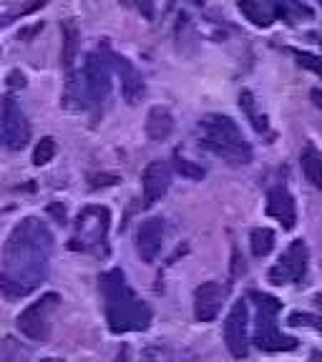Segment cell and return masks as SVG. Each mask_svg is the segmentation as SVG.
Instances as JSON below:
<instances>
[{
    "instance_id": "9",
    "label": "cell",
    "mask_w": 322,
    "mask_h": 362,
    "mask_svg": "<svg viewBox=\"0 0 322 362\" xmlns=\"http://www.w3.org/2000/svg\"><path fill=\"white\" fill-rule=\"evenodd\" d=\"M224 342L232 352V357L242 360L247 355V302L239 300L232 307L224 322Z\"/></svg>"
},
{
    "instance_id": "18",
    "label": "cell",
    "mask_w": 322,
    "mask_h": 362,
    "mask_svg": "<svg viewBox=\"0 0 322 362\" xmlns=\"http://www.w3.org/2000/svg\"><path fill=\"white\" fill-rule=\"evenodd\" d=\"M237 8L252 25H257V28H270L272 21H275V13H270L262 3H257V0H239Z\"/></svg>"
},
{
    "instance_id": "24",
    "label": "cell",
    "mask_w": 322,
    "mask_h": 362,
    "mask_svg": "<svg viewBox=\"0 0 322 362\" xmlns=\"http://www.w3.org/2000/svg\"><path fill=\"white\" fill-rule=\"evenodd\" d=\"M252 300L257 302V307H260V312H267V315H277L280 307H282L277 300H275V297H270V294L252 292Z\"/></svg>"
},
{
    "instance_id": "15",
    "label": "cell",
    "mask_w": 322,
    "mask_h": 362,
    "mask_svg": "<svg viewBox=\"0 0 322 362\" xmlns=\"http://www.w3.org/2000/svg\"><path fill=\"white\" fill-rule=\"evenodd\" d=\"M116 61V68H119L121 74V93H124L126 103H139L144 96V78L139 74H136V68L131 66L126 58H113Z\"/></svg>"
},
{
    "instance_id": "19",
    "label": "cell",
    "mask_w": 322,
    "mask_h": 362,
    "mask_svg": "<svg viewBox=\"0 0 322 362\" xmlns=\"http://www.w3.org/2000/svg\"><path fill=\"white\" fill-rule=\"evenodd\" d=\"M79 28L74 21H63V66L71 71L76 61V48H79Z\"/></svg>"
},
{
    "instance_id": "20",
    "label": "cell",
    "mask_w": 322,
    "mask_h": 362,
    "mask_svg": "<svg viewBox=\"0 0 322 362\" xmlns=\"http://www.w3.org/2000/svg\"><path fill=\"white\" fill-rule=\"evenodd\" d=\"M249 247H252V255L255 257H267L275 249V232L267 229V226H257L249 234Z\"/></svg>"
},
{
    "instance_id": "32",
    "label": "cell",
    "mask_w": 322,
    "mask_h": 362,
    "mask_svg": "<svg viewBox=\"0 0 322 362\" xmlns=\"http://www.w3.org/2000/svg\"><path fill=\"white\" fill-rule=\"evenodd\" d=\"M43 362H63V360H43Z\"/></svg>"
},
{
    "instance_id": "31",
    "label": "cell",
    "mask_w": 322,
    "mask_h": 362,
    "mask_svg": "<svg viewBox=\"0 0 322 362\" xmlns=\"http://www.w3.org/2000/svg\"><path fill=\"white\" fill-rule=\"evenodd\" d=\"M194 6H204V0H192Z\"/></svg>"
},
{
    "instance_id": "26",
    "label": "cell",
    "mask_w": 322,
    "mask_h": 362,
    "mask_svg": "<svg viewBox=\"0 0 322 362\" xmlns=\"http://www.w3.org/2000/svg\"><path fill=\"white\" fill-rule=\"evenodd\" d=\"M126 8H131V11L142 13L146 21H151L154 18V0H121Z\"/></svg>"
},
{
    "instance_id": "28",
    "label": "cell",
    "mask_w": 322,
    "mask_h": 362,
    "mask_svg": "<svg viewBox=\"0 0 322 362\" xmlns=\"http://www.w3.org/2000/svg\"><path fill=\"white\" fill-rule=\"evenodd\" d=\"M310 96H312V101H315V106L322 111V88H312Z\"/></svg>"
},
{
    "instance_id": "2",
    "label": "cell",
    "mask_w": 322,
    "mask_h": 362,
    "mask_svg": "<svg viewBox=\"0 0 322 362\" xmlns=\"http://www.w3.org/2000/svg\"><path fill=\"white\" fill-rule=\"evenodd\" d=\"M103 300H106V320L113 332H134L146 329L151 322V310L129 289L124 272L111 269L101 277Z\"/></svg>"
},
{
    "instance_id": "12",
    "label": "cell",
    "mask_w": 322,
    "mask_h": 362,
    "mask_svg": "<svg viewBox=\"0 0 322 362\" xmlns=\"http://www.w3.org/2000/svg\"><path fill=\"white\" fill-rule=\"evenodd\" d=\"M171 184V169L166 161H151L144 169L142 176V189H144V206H154L156 202H161Z\"/></svg>"
},
{
    "instance_id": "6",
    "label": "cell",
    "mask_w": 322,
    "mask_h": 362,
    "mask_svg": "<svg viewBox=\"0 0 322 362\" xmlns=\"http://www.w3.org/2000/svg\"><path fill=\"white\" fill-rule=\"evenodd\" d=\"M108 224H111V214H108L106 206H88V209L81 211L79 216V234H81V244H76V249H91L101 247L106 242V232Z\"/></svg>"
},
{
    "instance_id": "1",
    "label": "cell",
    "mask_w": 322,
    "mask_h": 362,
    "mask_svg": "<svg viewBox=\"0 0 322 362\" xmlns=\"http://www.w3.org/2000/svg\"><path fill=\"white\" fill-rule=\"evenodd\" d=\"M53 237L40 219H23L11 232L3 249V272H0V292L8 300L25 297L48 274Z\"/></svg>"
},
{
    "instance_id": "30",
    "label": "cell",
    "mask_w": 322,
    "mask_h": 362,
    "mask_svg": "<svg viewBox=\"0 0 322 362\" xmlns=\"http://www.w3.org/2000/svg\"><path fill=\"white\" fill-rule=\"evenodd\" d=\"M312 327H317V329H320V332H322V320H320V317H317V320H315V325H312Z\"/></svg>"
},
{
    "instance_id": "27",
    "label": "cell",
    "mask_w": 322,
    "mask_h": 362,
    "mask_svg": "<svg viewBox=\"0 0 322 362\" xmlns=\"http://www.w3.org/2000/svg\"><path fill=\"white\" fill-rule=\"evenodd\" d=\"M176 169H179V174L189 176V179H202L204 176V169L194 166L192 161H187V158H179V161H176Z\"/></svg>"
},
{
    "instance_id": "29",
    "label": "cell",
    "mask_w": 322,
    "mask_h": 362,
    "mask_svg": "<svg viewBox=\"0 0 322 362\" xmlns=\"http://www.w3.org/2000/svg\"><path fill=\"white\" fill-rule=\"evenodd\" d=\"M310 362H322V352H312V355H310Z\"/></svg>"
},
{
    "instance_id": "11",
    "label": "cell",
    "mask_w": 322,
    "mask_h": 362,
    "mask_svg": "<svg viewBox=\"0 0 322 362\" xmlns=\"http://www.w3.org/2000/svg\"><path fill=\"white\" fill-rule=\"evenodd\" d=\"M255 345L267 352H282V350H294L297 339L280 332L277 322H275V315L260 312V322H257L255 329Z\"/></svg>"
},
{
    "instance_id": "13",
    "label": "cell",
    "mask_w": 322,
    "mask_h": 362,
    "mask_svg": "<svg viewBox=\"0 0 322 362\" xmlns=\"http://www.w3.org/2000/svg\"><path fill=\"white\" fill-rule=\"evenodd\" d=\"M3 136H6L8 146H11L13 151L23 148L30 139L28 119H25V113H23L13 101H8L6 108H3Z\"/></svg>"
},
{
    "instance_id": "5",
    "label": "cell",
    "mask_w": 322,
    "mask_h": 362,
    "mask_svg": "<svg viewBox=\"0 0 322 362\" xmlns=\"http://www.w3.org/2000/svg\"><path fill=\"white\" fill-rule=\"evenodd\" d=\"M111 90V66L103 53L93 51L84 63V93L91 106H101Z\"/></svg>"
},
{
    "instance_id": "16",
    "label": "cell",
    "mask_w": 322,
    "mask_h": 362,
    "mask_svg": "<svg viewBox=\"0 0 322 362\" xmlns=\"http://www.w3.org/2000/svg\"><path fill=\"white\" fill-rule=\"evenodd\" d=\"M171 131H174V116H171L169 108L164 106H154L146 116V134L151 141H164L169 139Z\"/></svg>"
},
{
    "instance_id": "10",
    "label": "cell",
    "mask_w": 322,
    "mask_h": 362,
    "mask_svg": "<svg viewBox=\"0 0 322 362\" xmlns=\"http://www.w3.org/2000/svg\"><path fill=\"white\" fill-rule=\"evenodd\" d=\"M161 247H164V219H159V216L144 219L136 232V252L142 255L144 262L151 264L161 255Z\"/></svg>"
},
{
    "instance_id": "7",
    "label": "cell",
    "mask_w": 322,
    "mask_h": 362,
    "mask_svg": "<svg viewBox=\"0 0 322 362\" xmlns=\"http://www.w3.org/2000/svg\"><path fill=\"white\" fill-rule=\"evenodd\" d=\"M307 269V247L305 242H292L284 252V257L280 259L277 267H272L270 269V282L272 284H287V282H294V279H300Z\"/></svg>"
},
{
    "instance_id": "14",
    "label": "cell",
    "mask_w": 322,
    "mask_h": 362,
    "mask_svg": "<svg viewBox=\"0 0 322 362\" xmlns=\"http://www.w3.org/2000/svg\"><path fill=\"white\" fill-rule=\"evenodd\" d=\"M267 214L275 216L284 229H294V224H297V209H294L292 194L282 187L272 189L270 197H267Z\"/></svg>"
},
{
    "instance_id": "22",
    "label": "cell",
    "mask_w": 322,
    "mask_h": 362,
    "mask_svg": "<svg viewBox=\"0 0 322 362\" xmlns=\"http://www.w3.org/2000/svg\"><path fill=\"white\" fill-rule=\"evenodd\" d=\"M53 156H56V141H53L51 136H45L33 148V164L43 166V164H48V161H53Z\"/></svg>"
},
{
    "instance_id": "23",
    "label": "cell",
    "mask_w": 322,
    "mask_h": 362,
    "mask_svg": "<svg viewBox=\"0 0 322 362\" xmlns=\"http://www.w3.org/2000/svg\"><path fill=\"white\" fill-rule=\"evenodd\" d=\"M239 106H242L244 113H247L249 119H252V124H255L257 131H265V119H262L260 113H257L255 96H252V90H242V93H239Z\"/></svg>"
},
{
    "instance_id": "4",
    "label": "cell",
    "mask_w": 322,
    "mask_h": 362,
    "mask_svg": "<svg viewBox=\"0 0 322 362\" xmlns=\"http://www.w3.org/2000/svg\"><path fill=\"white\" fill-rule=\"evenodd\" d=\"M58 302H61V297H58L56 292L43 294L38 302L28 305L18 315V320H16L18 329L28 339H35V342L45 339L48 337V327H51V312L58 307Z\"/></svg>"
},
{
    "instance_id": "25",
    "label": "cell",
    "mask_w": 322,
    "mask_h": 362,
    "mask_svg": "<svg viewBox=\"0 0 322 362\" xmlns=\"http://www.w3.org/2000/svg\"><path fill=\"white\" fill-rule=\"evenodd\" d=\"M294 58H297V61H300V66H305L307 71L322 76V58L312 56V53H302V51H294Z\"/></svg>"
},
{
    "instance_id": "21",
    "label": "cell",
    "mask_w": 322,
    "mask_h": 362,
    "mask_svg": "<svg viewBox=\"0 0 322 362\" xmlns=\"http://www.w3.org/2000/svg\"><path fill=\"white\" fill-rule=\"evenodd\" d=\"M272 8H275V16H282L284 21L292 23L294 16H310V8L294 3V0H270Z\"/></svg>"
},
{
    "instance_id": "8",
    "label": "cell",
    "mask_w": 322,
    "mask_h": 362,
    "mask_svg": "<svg viewBox=\"0 0 322 362\" xmlns=\"http://www.w3.org/2000/svg\"><path fill=\"white\" fill-rule=\"evenodd\" d=\"M226 289L219 282H204L194 292V317L197 322H214L224 305Z\"/></svg>"
},
{
    "instance_id": "17",
    "label": "cell",
    "mask_w": 322,
    "mask_h": 362,
    "mask_svg": "<svg viewBox=\"0 0 322 362\" xmlns=\"http://www.w3.org/2000/svg\"><path fill=\"white\" fill-rule=\"evenodd\" d=\"M300 164H302V171H305V179L310 181L317 192H322V153L317 151V148L307 146L305 151H302Z\"/></svg>"
},
{
    "instance_id": "3",
    "label": "cell",
    "mask_w": 322,
    "mask_h": 362,
    "mask_svg": "<svg viewBox=\"0 0 322 362\" xmlns=\"http://www.w3.org/2000/svg\"><path fill=\"white\" fill-rule=\"evenodd\" d=\"M204 129V146L214 151L217 156L229 158L232 164H249L252 158V148L244 141L242 131H239L237 121H232L229 116H219L212 113L202 121Z\"/></svg>"
}]
</instances>
